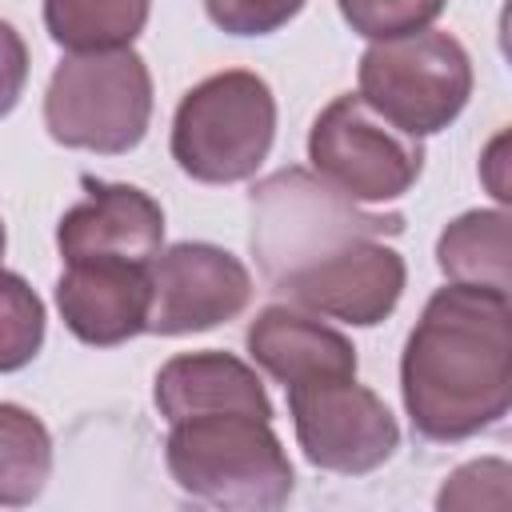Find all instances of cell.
Here are the masks:
<instances>
[{
    "mask_svg": "<svg viewBox=\"0 0 512 512\" xmlns=\"http://www.w3.org/2000/svg\"><path fill=\"white\" fill-rule=\"evenodd\" d=\"M400 396L424 440L456 444L496 428L512 408L508 292L476 284L436 288L408 332Z\"/></svg>",
    "mask_w": 512,
    "mask_h": 512,
    "instance_id": "1",
    "label": "cell"
},
{
    "mask_svg": "<svg viewBox=\"0 0 512 512\" xmlns=\"http://www.w3.org/2000/svg\"><path fill=\"white\" fill-rule=\"evenodd\" d=\"M400 212H364L308 168H280L252 188V252L272 288L364 236H400Z\"/></svg>",
    "mask_w": 512,
    "mask_h": 512,
    "instance_id": "2",
    "label": "cell"
},
{
    "mask_svg": "<svg viewBox=\"0 0 512 512\" xmlns=\"http://www.w3.org/2000/svg\"><path fill=\"white\" fill-rule=\"evenodd\" d=\"M168 428L164 460L184 496L244 512H272L288 504L296 476L272 420L220 412Z\"/></svg>",
    "mask_w": 512,
    "mask_h": 512,
    "instance_id": "3",
    "label": "cell"
},
{
    "mask_svg": "<svg viewBox=\"0 0 512 512\" xmlns=\"http://www.w3.org/2000/svg\"><path fill=\"white\" fill-rule=\"evenodd\" d=\"M276 140V96L248 68L216 72L184 92L172 116V160L200 184L256 176Z\"/></svg>",
    "mask_w": 512,
    "mask_h": 512,
    "instance_id": "4",
    "label": "cell"
},
{
    "mask_svg": "<svg viewBox=\"0 0 512 512\" xmlns=\"http://www.w3.org/2000/svg\"><path fill=\"white\" fill-rule=\"evenodd\" d=\"M152 120V72L140 52H72L44 92V128L64 148L132 152Z\"/></svg>",
    "mask_w": 512,
    "mask_h": 512,
    "instance_id": "5",
    "label": "cell"
},
{
    "mask_svg": "<svg viewBox=\"0 0 512 512\" xmlns=\"http://www.w3.org/2000/svg\"><path fill=\"white\" fill-rule=\"evenodd\" d=\"M356 96L392 128L420 140L464 112L472 96V60L464 44L440 28L376 40L360 56Z\"/></svg>",
    "mask_w": 512,
    "mask_h": 512,
    "instance_id": "6",
    "label": "cell"
},
{
    "mask_svg": "<svg viewBox=\"0 0 512 512\" xmlns=\"http://www.w3.org/2000/svg\"><path fill=\"white\" fill-rule=\"evenodd\" d=\"M308 160L316 176L356 204H384L404 196L424 172V148L360 96H336L308 132Z\"/></svg>",
    "mask_w": 512,
    "mask_h": 512,
    "instance_id": "7",
    "label": "cell"
},
{
    "mask_svg": "<svg viewBox=\"0 0 512 512\" xmlns=\"http://www.w3.org/2000/svg\"><path fill=\"white\" fill-rule=\"evenodd\" d=\"M284 392L296 440L312 468L364 476L388 464L400 448L396 416L372 388L356 384V376L292 384Z\"/></svg>",
    "mask_w": 512,
    "mask_h": 512,
    "instance_id": "8",
    "label": "cell"
},
{
    "mask_svg": "<svg viewBox=\"0 0 512 512\" xmlns=\"http://www.w3.org/2000/svg\"><path fill=\"white\" fill-rule=\"evenodd\" d=\"M148 328L156 336L208 332L236 320L252 300V276L228 248L184 240L148 260Z\"/></svg>",
    "mask_w": 512,
    "mask_h": 512,
    "instance_id": "9",
    "label": "cell"
},
{
    "mask_svg": "<svg viewBox=\"0 0 512 512\" xmlns=\"http://www.w3.org/2000/svg\"><path fill=\"white\" fill-rule=\"evenodd\" d=\"M404 280H408L404 256L380 244L376 236H364L340 248L336 256L288 276L276 292H284L288 304L312 316H328L352 328H372L396 312Z\"/></svg>",
    "mask_w": 512,
    "mask_h": 512,
    "instance_id": "10",
    "label": "cell"
},
{
    "mask_svg": "<svg viewBox=\"0 0 512 512\" xmlns=\"http://www.w3.org/2000/svg\"><path fill=\"white\" fill-rule=\"evenodd\" d=\"M88 196L56 224V248L72 260H132L148 264L164 244V208L136 184H104L84 176Z\"/></svg>",
    "mask_w": 512,
    "mask_h": 512,
    "instance_id": "11",
    "label": "cell"
},
{
    "mask_svg": "<svg viewBox=\"0 0 512 512\" xmlns=\"http://www.w3.org/2000/svg\"><path fill=\"white\" fill-rule=\"evenodd\" d=\"M148 264L132 260H72L56 280V308L64 328L92 344L116 348L148 328Z\"/></svg>",
    "mask_w": 512,
    "mask_h": 512,
    "instance_id": "12",
    "label": "cell"
},
{
    "mask_svg": "<svg viewBox=\"0 0 512 512\" xmlns=\"http://www.w3.org/2000/svg\"><path fill=\"white\" fill-rule=\"evenodd\" d=\"M244 344H248V356L284 388L356 376L352 340L296 304L260 308L244 332Z\"/></svg>",
    "mask_w": 512,
    "mask_h": 512,
    "instance_id": "13",
    "label": "cell"
},
{
    "mask_svg": "<svg viewBox=\"0 0 512 512\" xmlns=\"http://www.w3.org/2000/svg\"><path fill=\"white\" fill-rule=\"evenodd\" d=\"M156 408L168 424L196 416H256L272 420V400L244 360L232 352H184L156 372Z\"/></svg>",
    "mask_w": 512,
    "mask_h": 512,
    "instance_id": "14",
    "label": "cell"
},
{
    "mask_svg": "<svg viewBox=\"0 0 512 512\" xmlns=\"http://www.w3.org/2000/svg\"><path fill=\"white\" fill-rule=\"evenodd\" d=\"M436 264L452 284L508 292V212L472 208L436 240Z\"/></svg>",
    "mask_w": 512,
    "mask_h": 512,
    "instance_id": "15",
    "label": "cell"
},
{
    "mask_svg": "<svg viewBox=\"0 0 512 512\" xmlns=\"http://www.w3.org/2000/svg\"><path fill=\"white\" fill-rule=\"evenodd\" d=\"M152 0H44V28L68 52L132 48Z\"/></svg>",
    "mask_w": 512,
    "mask_h": 512,
    "instance_id": "16",
    "label": "cell"
},
{
    "mask_svg": "<svg viewBox=\"0 0 512 512\" xmlns=\"http://www.w3.org/2000/svg\"><path fill=\"white\" fill-rule=\"evenodd\" d=\"M52 472V436L44 420L20 404L0 400V504H32Z\"/></svg>",
    "mask_w": 512,
    "mask_h": 512,
    "instance_id": "17",
    "label": "cell"
},
{
    "mask_svg": "<svg viewBox=\"0 0 512 512\" xmlns=\"http://www.w3.org/2000/svg\"><path fill=\"white\" fill-rule=\"evenodd\" d=\"M44 344V304L24 276L0 268V372L36 360Z\"/></svg>",
    "mask_w": 512,
    "mask_h": 512,
    "instance_id": "18",
    "label": "cell"
},
{
    "mask_svg": "<svg viewBox=\"0 0 512 512\" xmlns=\"http://www.w3.org/2000/svg\"><path fill=\"white\" fill-rule=\"evenodd\" d=\"M336 4L348 28L376 44L432 28V20L444 12L448 0H336Z\"/></svg>",
    "mask_w": 512,
    "mask_h": 512,
    "instance_id": "19",
    "label": "cell"
},
{
    "mask_svg": "<svg viewBox=\"0 0 512 512\" xmlns=\"http://www.w3.org/2000/svg\"><path fill=\"white\" fill-rule=\"evenodd\" d=\"M208 20L228 36H268L284 28L304 0H204Z\"/></svg>",
    "mask_w": 512,
    "mask_h": 512,
    "instance_id": "20",
    "label": "cell"
},
{
    "mask_svg": "<svg viewBox=\"0 0 512 512\" xmlns=\"http://www.w3.org/2000/svg\"><path fill=\"white\" fill-rule=\"evenodd\" d=\"M24 84H28V44L8 20H0V120L20 104Z\"/></svg>",
    "mask_w": 512,
    "mask_h": 512,
    "instance_id": "21",
    "label": "cell"
},
{
    "mask_svg": "<svg viewBox=\"0 0 512 512\" xmlns=\"http://www.w3.org/2000/svg\"><path fill=\"white\" fill-rule=\"evenodd\" d=\"M0 256H4V224H0Z\"/></svg>",
    "mask_w": 512,
    "mask_h": 512,
    "instance_id": "22",
    "label": "cell"
}]
</instances>
